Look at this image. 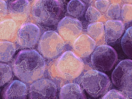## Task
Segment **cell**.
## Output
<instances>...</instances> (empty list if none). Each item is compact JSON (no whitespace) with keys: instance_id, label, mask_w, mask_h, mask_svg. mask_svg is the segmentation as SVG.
I'll return each instance as SVG.
<instances>
[{"instance_id":"d4e9b609","label":"cell","mask_w":132,"mask_h":99,"mask_svg":"<svg viewBox=\"0 0 132 99\" xmlns=\"http://www.w3.org/2000/svg\"><path fill=\"white\" fill-rule=\"evenodd\" d=\"M103 99H126L124 96L118 91L114 89L110 91L103 97Z\"/></svg>"},{"instance_id":"d6986e66","label":"cell","mask_w":132,"mask_h":99,"mask_svg":"<svg viewBox=\"0 0 132 99\" xmlns=\"http://www.w3.org/2000/svg\"><path fill=\"white\" fill-rule=\"evenodd\" d=\"M132 27L128 28L122 37L121 45L123 50L129 57L132 58Z\"/></svg>"},{"instance_id":"8fae6325","label":"cell","mask_w":132,"mask_h":99,"mask_svg":"<svg viewBox=\"0 0 132 99\" xmlns=\"http://www.w3.org/2000/svg\"><path fill=\"white\" fill-rule=\"evenodd\" d=\"M27 87L22 82L15 80L8 84L3 90L2 95L4 99H26L28 95Z\"/></svg>"},{"instance_id":"83f0119b","label":"cell","mask_w":132,"mask_h":99,"mask_svg":"<svg viewBox=\"0 0 132 99\" xmlns=\"http://www.w3.org/2000/svg\"><path fill=\"white\" fill-rule=\"evenodd\" d=\"M82 1L86 3H90L92 0H82Z\"/></svg>"},{"instance_id":"ac0fdd59","label":"cell","mask_w":132,"mask_h":99,"mask_svg":"<svg viewBox=\"0 0 132 99\" xmlns=\"http://www.w3.org/2000/svg\"><path fill=\"white\" fill-rule=\"evenodd\" d=\"M86 9L85 5L80 0H71L67 6L68 13L76 18L81 16L84 14Z\"/></svg>"},{"instance_id":"cb8c5ba5","label":"cell","mask_w":132,"mask_h":99,"mask_svg":"<svg viewBox=\"0 0 132 99\" xmlns=\"http://www.w3.org/2000/svg\"><path fill=\"white\" fill-rule=\"evenodd\" d=\"M122 16L124 20L130 21L132 20V5L125 4L123 6L121 12Z\"/></svg>"},{"instance_id":"ba28073f","label":"cell","mask_w":132,"mask_h":99,"mask_svg":"<svg viewBox=\"0 0 132 99\" xmlns=\"http://www.w3.org/2000/svg\"><path fill=\"white\" fill-rule=\"evenodd\" d=\"M57 89L53 82L43 79L35 81L30 86L28 92L29 99L57 98Z\"/></svg>"},{"instance_id":"4fadbf2b","label":"cell","mask_w":132,"mask_h":99,"mask_svg":"<svg viewBox=\"0 0 132 99\" xmlns=\"http://www.w3.org/2000/svg\"><path fill=\"white\" fill-rule=\"evenodd\" d=\"M96 46L95 42L85 34L80 36L75 42L73 47L75 51L82 57L88 56L93 52Z\"/></svg>"},{"instance_id":"52a82bcc","label":"cell","mask_w":132,"mask_h":99,"mask_svg":"<svg viewBox=\"0 0 132 99\" xmlns=\"http://www.w3.org/2000/svg\"><path fill=\"white\" fill-rule=\"evenodd\" d=\"M132 61H121L113 72L112 78L114 84L125 92L132 93Z\"/></svg>"},{"instance_id":"484cf974","label":"cell","mask_w":132,"mask_h":99,"mask_svg":"<svg viewBox=\"0 0 132 99\" xmlns=\"http://www.w3.org/2000/svg\"><path fill=\"white\" fill-rule=\"evenodd\" d=\"M96 7L101 12H105L110 6V2L108 0H97L95 3Z\"/></svg>"},{"instance_id":"8992f818","label":"cell","mask_w":132,"mask_h":99,"mask_svg":"<svg viewBox=\"0 0 132 99\" xmlns=\"http://www.w3.org/2000/svg\"><path fill=\"white\" fill-rule=\"evenodd\" d=\"M118 59L115 50L107 45L98 46L92 55L91 62L93 68L101 72H108L113 67Z\"/></svg>"},{"instance_id":"2e32d148","label":"cell","mask_w":132,"mask_h":99,"mask_svg":"<svg viewBox=\"0 0 132 99\" xmlns=\"http://www.w3.org/2000/svg\"><path fill=\"white\" fill-rule=\"evenodd\" d=\"M15 52V47L13 43L5 41L1 42V62H10L13 59Z\"/></svg>"},{"instance_id":"30bf717a","label":"cell","mask_w":132,"mask_h":99,"mask_svg":"<svg viewBox=\"0 0 132 99\" xmlns=\"http://www.w3.org/2000/svg\"><path fill=\"white\" fill-rule=\"evenodd\" d=\"M57 29L59 32L65 40H71L78 36L82 31L81 22L74 18L65 17L59 23Z\"/></svg>"},{"instance_id":"f1b7e54d","label":"cell","mask_w":132,"mask_h":99,"mask_svg":"<svg viewBox=\"0 0 132 99\" xmlns=\"http://www.w3.org/2000/svg\"><path fill=\"white\" fill-rule=\"evenodd\" d=\"M123 1L127 3H131L132 0H122Z\"/></svg>"},{"instance_id":"277c9868","label":"cell","mask_w":132,"mask_h":99,"mask_svg":"<svg viewBox=\"0 0 132 99\" xmlns=\"http://www.w3.org/2000/svg\"><path fill=\"white\" fill-rule=\"evenodd\" d=\"M58 73L63 79L71 80L77 78L84 67L83 61L72 52H64L58 59L56 64Z\"/></svg>"},{"instance_id":"7402d4cb","label":"cell","mask_w":132,"mask_h":99,"mask_svg":"<svg viewBox=\"0 0 132 99\" xmlns=\"http://www.w3.org/2000/svg\"><path fill=\"white\" fill-rule=\"evenodd\" d=\"M120 13L121 9L119 5L117 3H113L109 6L106 14L109 18L116 19L119 18Z\"/></svg>"},{"instance_id":"603a6c76","label":"cell","mask_w":132,"mask_h":99,"mask_svg":"<svg viewBox=\"0 0 132 99\" xmlns=\"http://www.w3.org/2000/svg\"><path fill=\"white\" fill-rule=\"evenodd\" d=\"M101 17V15L100 12L95 8L92 6L88 8L85 15L86 19L91 22L97 21Z\"/></svg>"},{"instance_id":"5b68a950","label":"cell","mask_w":132,"mask_h":99,"mask_svg":"<svg viewBox=\"0 0 132 99\" xmlns=\"http://www.w3.org/2000/svg\"><path fill=\"white\" fill-rule=\"evenodd\" d=\"M64 42L60 36L53 31L45 32L39 41L38 49L43 57L53 59L58 57L63 52Z\"/></svg>"},{"instance_id":"7a4b0ae2","label":"cell","mask_w":132,"mask_h":99,"mask_svg":"<svg viewBox=\"0 0 132 99\" xmlns=\"http://www.w3.org/2000/svg\"><path fill=\"white\" fill-rule=\"evenodd\" d=\"M63 10L60 0H37L32 6V14L38 23L50 26L58 22Z\"/></svg>"},{"instance_id":"4316f807","label":"cell","mask_w":132,"mask_h":99,"mask_svg":"<svg viewBox=\"0 0 132 99\" xmlns=\"http://www.w3.org/2000/svg\"><path fill=\"white\" fill-rule=\"evenodd\" d=\"M6 4L3 0H1V17H3L6 14Z\"/></svg>"},{"instance_id":"5bb4252c","label":"cell","mask_w":132,"mask_h":99,"mask_svg":"<svg viewBox=\"0 0 132 99\" xmlns=\"http://www.w3.org/2000/svg\"><path fill=\"white\" fill-rule=\"evenodd\" d=\"M125 28L124 25L122 21L117 20H109L105 24L106 36L109 41H115L121 36Z\"/></svg>"},{"instance_id":"9a60e30c","label":"cell","mask_w":132,"mask_h":99,"mask_svg":"<svg viewBox=\"0 0 132 99\" xmlns=\"http://www.w3.org/2000/svg\"><path fill=\"white\" fill-rule=\"evenodd\" d=\"M59 98L81 99L86 98L80 86L78 84L72 83L66 84L62 87Z\"/></svg>"},{"instance_id":"7c38bea8","label":"cell","mask_w":132,"mask_h":99,"mask_svg":"<svg viewBox=\"0 0 132 99\" xmlns=\"http://www.w3.org/2000/svg\"><path fill=\"white\" fill-rule=\"evenodd\" d=\"M8 9L10 14L17 20H22L29 15L30 4L28 0H12L9 3Z\"/></svg>"},{"instance_id":"3957f363","label":"cell","mask_w":132,"mask_h":99,"mask_svg":"<svg viewBox=\"0 0 132 99\" xmlns=\"http://www.w3.org/2000/svg\"><path fill=\"white\" fill-rule=\"evenodd\" d=\"M82 85L86 91L91 97L96 98L108 91L110 81L108 76L96 70L87 71L82 78Z\"/></svg>"},{"instance_id":"ffe728a7","label":"cell","mask_w":132,"mask_h":99,"mask_svg":"<svg viewBox=\"0 0 132 99\" xmlns=\"http://www.w3.org/2000/svg\"><path fill=\"white\" fill-rule=\"evenodd\" d=\"M87 31L93 38L96 39H100L104 34L103 24L101 22L92 23L88 26Z\"/></svg>"},{"instance_id":"9c48e42d","label":"cell","mask_w":132,"mask_h":99,"mask_svg":"<svg viewBox=\"0 0 132 99\" xmlns=\"http://www.w3.org/2000/svg\"><path fill=\"white\" fill-rule=\"evenodd\" d=\"M40 35V30L38 26L32 23H26L18 30L17 42L22 47L31 48L36 44Z\"/></svg>"},{"instance_id":"e0dca14e","label":"cell","mask_w":132,"mask_h":99,"mask_svg":"<svg viewBox=\"0 0 132 99\" xmlns=\"http://www.w3.org/2000/svg\"><path fill=\"white\" fill-rule=\"evenodd\" d=\"M16 27L15 21L12 19L2 21L1 23V39L7 40L11 38L14 35Z\"/></svg>"},{"instance_id":"6da1fadb","label":"cell","mask_w":132,"mask_h":99,"mask_svg":"<svg viewBox=\"0 0 132 99\" xmlns=\"http://www.w3.org/2000/svg\"><path fill=\"white\" fill-rule=\"evenodd\" d=\"M46 67L45 61L36 51L22 50L15 58L12 70L20 80L27 83L35 81L43 75Z\"/></svg>"},{"instance_id":"44dd1931","label":"cell","mask_w":132,"mask_h":99,"mask_svg":"<svg viewBox=\"0 0 132 99\" xmlns=\"http://www.w3.org/2000/svg\"><path fill=\"white\" fill-rule=\"evenodd\" d=\"M12 69L9 65L1 63V87L4 86L12 79Z\"/></svg>"}]
</instances>
